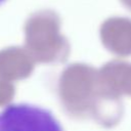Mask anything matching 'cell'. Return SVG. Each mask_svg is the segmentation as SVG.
Here are the masks:
<instances>
[{
  "mask_svg": "<svg viewBox=\"0 0 131 131\" xmlns=\"http://www.w3.org/2000/svg\"><path fill=\"white\" fill-rule=\"evenodd\" d=\"M0 131H63V128L49 110L18 102L0 111Z\"/></svg>",
  "mask_w": 131,
  "mask_h": 131,
  "instance_id": "1",
  "label": "cell"
},
{
  "mask_svg": "<svg viewBox=\"0 0 131 131\" xmlns=\"http://www.w3.org/2000/svg\"><path fill=\"white\" fill-rule=\"evenodd\" d=\"M105 74L114 95L131 96V62L114 61L106 67Z\"/></svg>",
  "mask_w": 131,
  "mask_h": 131,
  "instance_id": "2",
  "label": "cell"
},
{
  "mask_svg": "<svg viewBox=\"0 0 131 131\" xmlns=\"http://www.w3.org/2000/svg\"><path fill=\"white\" fill-rule=\"evenodd\" d=\"M5 1H6V0H0V5H1V4H3Z\"/></svg>",
  "mask_w": 131,
  "mask_h": 131,
  "instance_id": "3",
  "label": "cell"
}]
</instances>
